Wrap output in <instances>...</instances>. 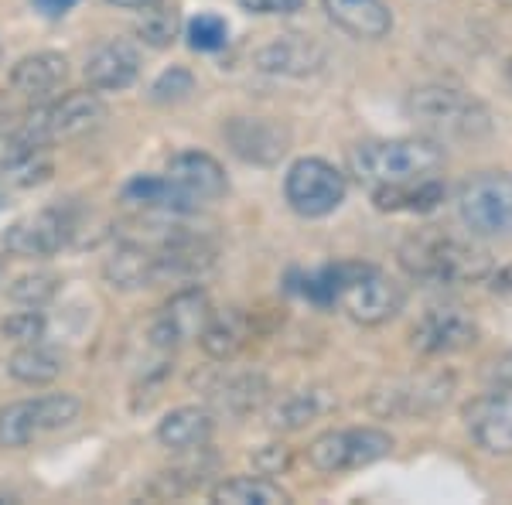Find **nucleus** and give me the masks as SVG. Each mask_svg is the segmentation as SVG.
<instances>
[{
  "mask_svg": "<svg viewBox=\"0 0 512 505\" xmlns=\"http://www.w3.org/2000/svg\"><path fill=\"white\" fill-rule=\"evenodd\" d=\"M192 93H195V76L188 69H181V65L161 72V76L154 79V86H151V99H154V103H161V106L185 103Z\"/></svg>",
  "mask_w": 512,
  "mask_h": 505,
  "instance_id": "473e14b6",
  "label": "nucleus"
},
{
  "mask_svg": "<svg viewBox=\"0 0 512 505\" xmlns=\"http://www.w3.org/2000/svg\"><path fill=\"white\" fill-rule=\"evenodd\" d=\"M103 120H106L103 99L86 89V93H65L62 99H45V106H38V110L31 113L24 130H31V134L38 140H45V144H55V140L93 134Z\"/></svg>",
  "mask_w": 512,
  "mask_h": 505,
  "instance_id": "1a4fd4ad",
  "label": "nucleus"
},
{
  "mask_svg": "<svg viewBox=\"0 0 512 505\" xmlns=\"http://www.w3.org/2000/svg\"><path fill=\"white\" fill-rule=\"evenodd\" d=\"M222 393V407H229L233 413H250L256 403L263 400V379L260 376H239L233 383H226L219 389Z\"/></svg>",
  "mask_w": 512,
  "mask_h": 505,
  "instance_id": "f704fd0d",
  "label": "nucleus"
},
{
  "mask_svg": "<svg viewBox=\"0 0 512 505\" xmlns=\"http://www.w3.org/2000/svg\"><path fill=\"white\" fill-rule=\"evenodd\" d=\"M226 140L250 164H277L291 147V130L280 127L277 120H260V117H236L226 123Z\"/></svg>",
  "mask_w": 512,
  "mask_h": 505,
  "instance_id": "4468645a",
  "label": "nucleus"
},
{
  "mask_svg": "<svg viewBox=\"0 0 512 505\" xmlns=\"http://www.w3.org/2000/svg\"><path fill=\"white\" fill-rule=\"evenodd\" d=\"M103 273L120 291H137V287L158 284V267H154V250H144L137 243H123L106 256Z\"/></svg>",
  "mask_w": 512,
  "mask_h": 505,
  "instance_id": "5701e85b",
  "label": "nucleus"
},
{
  "mask_svg": "<svg viewBox=\"0 0 512 505\" xmlns=\"http://www.w3.org/2000/svg\"><path fill=\"white\" fill-rule=\"evenodd\" d=\"M468 434L489 454H512V389H492L465 407Z\"/></svg>",
  "mask_w": 512,
  "mask_h": 505,
  "instance_id": "f8f14e48",
  "label": "nucleus"
},
{
  "mask_svg": "<svg viewBox=\"0 0 512 505\" xmlns=\"http://www.w3.org/2000/svg\"><path fill=\"white\" fill-rule=\"evenodd\" d=\"M72 222L62 209H41L14 222L4 233V250L21 260H48L69 243Z\"/></svg>",
  "mask_w": 512,
  "mask_h": 505,
  "instance_id": "9d476101",
  "label": "nucleus"
},
{
  "mask_svg": "<svg viewBox=\"0 0 512 505\" xmlns=\"http://www.w3.org/2000/svg\"><path fill=\"white\" fill-rule=\"evenodd\" d=\"M461 219L475 236H512V175L489 171L461 188Z\"/></svg>",
  "mask_w": 512,
  "mask_h": 505,
  "instance_id": "6e6552de",
  "label": "nucleus"
},
{
  "mask_svg": "<svg viewBox=\"0 0 512 505\" xmlns=\"http://www.w3.org/2000/svg\"><path fill=\"white\" fill-rule=\"evenodd\" d=\"M212 502L219 505H287L291 495L277 482L260 475H236L212 488Z\"/></svg>",
  "mask_w": 512,
  "mask_h": 505,
  "instance_id": "a878e982",
  "label": "nucleus"
},
{
  "mask_svg": "<svg viewBox=\"0 0 512 505\" xmlns=\"http://www.w3.org/2000/svg\"><path fill=\"white\" fill-rule=\"evenodd\" d=\"M65 79H69V62L55 52L28 55V59H21L11 72L14 93L31 99V103H45V99H52L62 89Z\"/></svg>",
  "mask_w": 512,
  "mask_h": 505,
  "instance_id": "a211bd4d",
  "label": "nucleus"
},
{
  "mask_svg": "<svg viewBox=\"0 0 512 505\" xmlns=\"http://www.w3.org/2000/svg\"><path fill=\"white\" fill-rule=\"evenodd\" d=\"M212 318V304H209V294L198 291V287H188V291H178L164 304L161 318L154 321V345L158 349H175V345L188 342V338H198L205 331Z\"/></svg>",
  "mask_w": 512,
  "mask_h": 505,
  "instance_id": "9b49d317",
  "label": "nucleus"
},
{
  "mask_svg": "<svg viewBox=\"0 0 512 505\" xmlns=\"http://www.w3.org/2000/svg\"><path fill=\"white\" fill-rule=\"evenodd\" d=\"M0 277H4V256H0Z\"/></svg>",
  "mask_w": 512,
  "mask_h": 505,
  "instance_id": "37998d69",
  "label": "nucleus"
},
{
  "mask_svg": "<svg viewBox=\"0 0 512 505\" xmlns=\"http://www.w3.org/2000/svg\"><path fill=\"white\" fill-rule=\"evenodd\" d=\"M325 11L338 28L355 38H386L393 28L386 0H325Z\"/></svg>",
  "mask_w": 512,
  "mask_h": 505,
  "instance_id": "412c9836",
  "label": "nucleus"
},
{
  "mask_svg": "<svg viewBox=\"0 0 512 505\" xmlns=\"http://www.w3.org/2000/svg\"><path fill=\"white\" fill-rule=\"evenodd\" d=\"M352 175L369 188L410 185V181L437 178L444 168V151L434 140H369L352 151Z\"/></svg>",
  "mask_w": 512,
  "mask_h": 505,
  "instance_id": "f257e3e1",
  "label": "nucleus"
},
{
  "mask_svg": "<svg viewBox=\"0 0 512 505\" xmlns=\"http://www.w3.org/2000/svg\"><path fill=\"white\" fill-rule=\"evenodd\" d=\"M79 400L69 393L21 400L0 410V447H28L48 430H62L79 417Z\"/></svg>",
  "mask_w": 512,
  "mask_h": 505,
  "instance_id": "0eeeda50",
  "label": "nucleus"
},
{
  "mask_svg": "<svg viewBox=\"0 0 512 505\" xmlns=\"http://www.w3.org/2000/svg\"><path fill=\"white\" fill-rule=\"evenodd\" d=\"M478 342V325L458 308H434L417 321L414 349L424 355H454Z\"/></svg>",
  "mask_w": 512,
  "mask_h": 505,
  "instance_id": "ddd939ff",
  "label": "nucleus"
},
{
  "mask_svg": "<svg viewBox=\"0 0 512 505\" xmlns=\"http://www.w3.org/2000/svg\"><path fill=\"white\" fill-rule=\"evenodd\" d=\"M229 41V24L219 14H198L195 21H188V45L195 52H219Z\"/></svg>",
  "mask_w": 512,
  "mask_h": 505,
  "instance_id": "2f4dec72",
  "label": "nucleus"
},
{
  "mask_svg": "<svg viewBox=\"0 0 512 505\" xmlns=\"http://www.w3.org/2000/svg\"><path fill=\"white\" fill-rule=\"evenodd\" d=\"M140 76V52L130 41H106L86 62V79L96 93H120Z\"/></svg>",
  "mask_w": 512,
  "mask_h": 505,
  "instance_id": "dca6fc26",
  "label": "nucleus"
},
{
  "mask_svg": "<svg viewBox=\"0 0 512 505\" xmlns=\"http://www.w3.org/2000/svg\"><path fill=\"white\" fill-rule=\"evenodd\" d=\"M212 430H216V420L205 407H178L158 424V441L175 454H192L209 447Z\"/></svg>",
  "mask_w": 512,
  "mask_h": 505,
  "instance_id": "6ab92c4d",
  "label": "nucleus"
},
{
  "mask_svg": "<svg viewBox=\"0 0 512 505\" xmlns=\"http://www.w3.org/2000/svg\"><path fill=\"white\" fill-rule=\"evenodd\" d=\"M325 407L328 403L321 400V393H291V396H284L274 410H270V427L297 430V427L311 424V420H315Z\"/></svg>",
  "mask_w": 512,
  "mask_h": 505,
  "instance_id": "c85d7f7f",
  "label": "nucleus"
},
{
  "mask_svg": "<svg viewBox=\"0 0 512 505\" xmlns=\"http://www.w3.org/2000/svg\"><path fill=\"white\" fill-rule=\"evenodd\" d=\"M253 465L260 468V475H280L291 468V447L284 444H267L253 454Z\"/></svg>",
  "mask_w": 512,
  "mask_h": 505,
  "instance_id": "c9c22d12",
  "label": "nucleus"
},
{
  "mask_svg": "<svg viewBox=\"0 0 512 505\" xmlns=\"http://www.w3.org/2000/svg\"><path fill=\"white\" fill-rule=\"evenodd\" d=\"M393 451V437L376 427H352V430H328L311 441L308 461L311 468L338 475V471H355L383 461Z\"/></svg>",
  "mask_w": 512,
  "mask_h": 505,
  "instance_id": "39448f33",
  "label": "nucleus"
},
{
  "mask_svg": "<svg viewBox=\"0 0 512 505\" xmlns=\"http://www.w3.org/2000/svg\"><path fill=\"white\" fill-rule=\"evenodd\" d=\"M448 379H410V383H393L386 396V407H376V413H403V417H414V413H431L448 400Z\"/></svg>",
  "mask_w": 512,
  "mask_h": 505,
  "instance_id": "b1692460",
  "label": "nucleus"
},
{
  "mask_svg": "<svg viewBox=\"0 0 512 505\" xmlns=\"http://www.w3.org/2000/svg\"><path fill=\"white\" fill-rule=\"evenodd\" d=\"M495 287H499V291H506V294H512V263L499 273V277H495Z\"/></svg>",
  "mask_w": 512,
  "mask_h": 505,
  "instance_id": "a19ab883",
  "label": "nucleus"
},
{
  "mask_svg": "<svg viewBox=\"0 0 512 505\" xmlns=\"http://www.w3.org/2000/svg\"><path fill=\"white\" fill-rule=\"evenodd\" d=\"M198 342H202L209 359H216V362L236 359V355L246 349V342H250V318L239 308L212 311L209 325L198 335Z\"/></svg>",
  "mask_w": 512,
  "mask_h": 505,
  "instance_id": "4be33fe9",
  "label": "nucleus"
},
{
  "mask_svg": "<svg viewBox=\"0 0 512 505\" xmlns=\"http://www.w3.org/2000/svg\"><path fill=\"white\" fill-rule=\"evenodd\" d=\"M164 178H168L178 192H185L188 198H192L195 205L216 202V198H222L229 192V181H226L222 164L212 154H205V151H181V154H175L168 161V168H164Z\"/></svg>",
  "mask_w": 512,
  "mask_h": 505,
  "instance_id": "2eb2a0df",
  "label": "nucleus"
},
{
  "mask_svg": "<svg viewBox=\"0 0 512 505\" xmlns=\"http://www.w3.org/2000/svg\"><path fill=\"white\" fill-rule=\"evenodd\" d=\"M335 304L359 325H383L403 308V287L369 263H338Z\"/></svg>",
  "mask_w": 512,
  "mask_h": 505,
  "instance_id": "7ed1b4c3",
  "label": "nucleus"
},
{
  "mask_svg": "<svg viewBox=\"0 0 512 505\" xmlns=\"http://www.w3.org/2000/svg\"><path fill=\"white\" fill-rule=\"evenodd\" d=\"M373 202L383 212H434L444 202V185L437 178H424L410 185L373 188Z\"/></svg>",
  "mask_w": 512,
  "mask_h": 505,
  "instance_id": "393cba45",
  "label": "nucleus"
},
{
  "mask_svg": "<svg viewBox=\"0 0 512 505\" xmlns=\"http://www.w3.org/2000/svg\"><path fill=\"white\" fill-rule=\"evenodd\" d=\"M178 11L175 7H168L161 0V4L147 7V11H140V21H137V35L140 41H147L151 48H168L171 41L178 38Z\"/></svg>",
  "mask_w": 512,
  "mask_h": 505,
  "instance_id": "c756f323",
  "label": "nucleus"
},
{
  "mask_svg": "<svg viewBox=\"0 0 512 505\" xmlns=\"http://www.w3.org/2000/svg\"><path fill=\"white\" fill-rule=\"evenodd\" d=\"M345 192H349L345 175L328 161H321V157H301V161L291 164V171L284 178L287 205L304 219L332 215L345 202Z\"/></svg>",
  "mask_w": 512,
  "mask_h": 505,
  "instance_id": "423d86ee",
  "label": "nucleus"
},
{
  "mask_svg": "<svg viewBox=\"0 0 512 505\" xmlns=\"http://www.w3.org/2000/svg\"><path fill=\"white\" fill-rule=\"evenodd\" d=\"M31 4H35L45 18H62L65 11H72V7H76V0H31Z\"/></svg>",
  "mask_w": 512,
  "mask_h": 505,
  "instance_id": "58836bf2",
  "label": "nucleus"
},
{
  "mask_svg": "<svg viewBox=\"0 0 512 505\" xmlns=\"http://www.w3.org/2000/svg\"><path fill=\"white\" fill-rule=\"evenodd\" d=\"M110 4H117L123 7V11H147V7H154V4H161V0H110Z\"/></svg>",
  "mask_w": 512,
  "mask_h": 505,
  "instance_id": "ea45409f",
  "label": "nucleus"
},
{
  "mask_svg": "<svg viewBox=\"0 0 512 505\" xmlns=\"http://www.w3.org/2000/svg\"><path fill=\"white\" fill-rule=\"evenodd\" d=\"M410 117L437 137H478L489 130V113L458 89L427 86L407 103Z\"/></svg>",
  "mask_w": 512,
  "mask_h": 505,
  "instance_id": "20e7f679",
  "label": "nucleus"
},
{
  "mask_svg": "<svg viewBox=\"0 0 512 505\" xmlns=\"http://www.w3.org/2000/svg\"><path fill=\"white\" fill-rule=\"evenodd\" d=\"M400 263L427 284H472L489 273V253L444 233H417L400 246Z\"/></svg>",
  "mask_w": 512,
  "mask_h": 505,
  "instance_id": "f03ea898",
  "label": "nucleus"
},
{
  "mask_svg": "<svg viewBox=\"0 0 512 505\" xmlns=\"http://www.w3.org/2000/svg\"><path fill=\"white\" fill-rule=\"evenodd\" d=\"M321 62H325L321 48L301 35L274 38L256 52V69L277 72V76H308V72H318Z\"/></svg>",
  "mask_w": 512,
  "mask_h": 505,
  "instance_id": "aec40b11",
  "label": "nucleus"
},
{
  "mask_svg": "<svg viewBox=\"0 0 512 505\" xmlns=\"http://www.w3.org/2000/svg\"><path fill=\"white\" fill-rule=\"evenodd\" d=\"M216 263V246L205 243L202 236L178 233L154 250V267H158V280H188L198 273L212 270Z\"/></svg>",
  "mask_w": 512,
  "mask_h": 505,
  "instance_id": "f3484780",
  "label": "nucleus"
},
{
  "mask_svg": "<svg viewBox=\"0 0 512 505\" xmlns=\"http://www.w3.org/2000/svg\"><path fill=\"white\" fill-rule=\"evenodd\" d=\"M55 291H59V277L55 273H24V277H18L7 287L11 301L24 304V308H41V304L52 301Z\"/></svg>",
  "mask_w": 512,
  "mask_h": 505,
  "instance_id": "7c9ffc66",
  "label": "nucleus"
},
{
  "mask_svg": "<svg viewBox=\"0 0 512 505\" xmlns=\"http://www.w3.org/2000/svg\"><path fill=\"white\" fill-rule=\"evenodd\" d=\"M7 372L24 386H48L62 376V359H59V352L45 349L41 342L21 345V349L11 355V362H7Z\"/></svg>",
  "mask_w": 512,
  "mask_h": 505,
  "instance_id": "cd10ccee",
  "label": "nucleus"
},
{
  "mask_svg": "<svg viewBox=\"0 0 512 505\" xmlns=\"http://www.w3.org/2000/svg\"><path fill=\"white\" fill-rule=\"evenodd\" d=\"M123 198L130 205L140 209H158V212H192L198 205L185 192H178L168 178H154V175H137L134 181H127Z\"/></svg>",
  "mask_w": 512,
  "mask_h": 505,
  "instance_id": "bb28decb",
  "label": "nucleus"
},
{
  "mask_svg": "<svg viewBox=\"0 0 512 505\" xmlns=\"http://www.w3.org/2000/svg\"><path fill=\"white\" fill-rule=\"evenodd\" d=\"M0 335L7 338V342H14L21 349V345H38L41 338H45V318H41V311H18L11 314V318H4V325H0Z\"/></svg>",
  "mask_w": 512,
  "mask_h": 505,
  "instance_id": "72a5a7b5",
  "label": "nucleus"
},
{
  "mask_svg": "<svg viewBox=\"0 0 512 505\" xmlns=\"http://www.w3.org/2000/svg\"><path fill=\"white\" fill-rule=\"evenodd\" d=\"M253 14H294L304 7V0H239Z\"/></svg>",
  "mask_w": 512,
  "mask_h": 505,
  "instance_id": "e433bc0d",
  "label": "nucleus"
},
{
  "mask_svg": "<svg viewBox=\"0 0 512 505\" xmlns=\"http://www.w3.org/2000/svg\"><path fill=\"white\" fill-rule=\"evenodd\" d=\"M485 379H489L495 389H512V352L499 355L495 362H489V369H485Z\"/></svg>",
  "mask_w": 512,
  "mask_h": 505,
  "instance_id": "4c0bfd02",
  "label": "nucleus"
},
{
  "mask_svg": "<svg viewBox=\"0 0 512 505\" xmlns=\"http://www.w3.org/2000/svg\"><path fill=\"white\" fill-rule=\"evenodd\" d=\"M4 123H7V103H4V96H0V130H4Z\"/></svg>",
  "mask_w": 512,
  "mask_h": 505,
  "instance_id": "79ce46f5",
  "label": "nucleus"
}]
</instances>
